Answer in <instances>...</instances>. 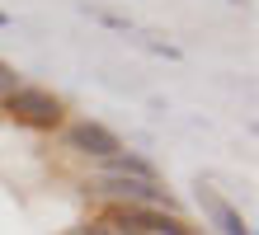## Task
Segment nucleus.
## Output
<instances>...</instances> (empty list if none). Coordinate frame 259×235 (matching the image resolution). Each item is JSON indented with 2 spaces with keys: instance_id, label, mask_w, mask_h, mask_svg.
Here are the masks:
<instances>
[{
  "instance_id": "1",
  "label": "nucleus",
  "mask_w": 259,
  "mask_h": 235,
  "mask_svg": "<svg viewBox=\"0 0 259 235\" xmlns=\"http://www.w3.org/2000/svg\"><path fill=\"white\" fill-rule=\"evenodd\" d=\"M0 108H5L14 122L33 127V132H52V127H62V118H66V104L57 99L52 89H38V85H19L14 94L0 99Z\"/></svg>"
},
{
  "instance_id": "2",
  "label": "nucleus",
  "mask_w": 259,
  "mask_h": 235,
  "mask_svg": "<svg viewBox=\"0 0 259 235\" xmlns=\"http://www.w3.org/2000/svg\"><path fill=\"white\" fill-rule=\"evenodd\" d=\"M95 188H99L104 198L123 202V207H165V212H175V198L165 193L160 183H142V179H123V174H104Z\"/></svg>"
},
{
  "instance_id": "3",
  "label": "nucleus",
  "mask_w": 259,
  "mask_h": 235,
  "mask_svg": "<svg viewBox=\"0 0 259 235\" xmlns=\"http://www.w3.org/2000/svg\"><path fill=\"white\" fill-rule=\"evenodd\" d=\"M66 146H71L75 155H90V160H109L113 151H123V141H118L113 127L80 118V122H71V127H66Z\"/></svg>"
},
{
  "instance_id": "4",
  "label": "nucleus",
  "mask_w": 259,
  "mask_h": 235,
  "mask_svg": "<svg viewBox=\"0 0 259 235\" xmlns=\"http://www.w3.org/2000/svg\"><path fill=\"white\" fill-rule=\"evenodd\" d=\"M104 174H123V179H142V183H156V165L137 151H113L109 160H99Z\"/></svg>"
},
{
  "instance_id": "5",
  "label": "nucleus",
  "mask_w": 259,
  "mask_h": 235,
  "mask_svg": "<svg viewBox=\"0 0 259 235\" xmlns=\"http://www.w3.org/2000/svg\"><path fill=\"white\" fill-rule=\"evenodd\" d=\"M198 198H203V202H207V212L217 216V226H222V235H250V226H245V216H240V212L231 207V202H222L217 193H212V188H203V193H198Z\"/></svg>"
},
{
  "instance_id": "6",
  "label": "nucleus",
  "mask_w": 259,
  "mask_h": 235,
  "mask_svg": "<svg viewBox=\"0 0 259 235\" xmlns=\"http://www.w3.org/2000/svg\"><path fill=\"white\" fill-rule=\"evenodd\" d=\"M19 89V75H14V66H5V61H0V99H5V94H14Z\"/></svg>"
},
{
  "instance_id": "7",
  "label": "nucleus",
  "mask_w": 259,
  "mask_h": 235,
  "mask_svg": "<svg viewBox=\"0 0 259 235\" xmlns=\"http://www.w3.org/2000/svg\"><path fill=\"white\" fill-rule=\"evenodd\" d=\"M75 235H113V230H109V226H104V221H85V226H80V230H75Z\"/></svg>"
},
{
  "instance_id": "8",
  "label": "nucleus",
  "mask_w": 259,
  "mask_h": 235,
  "mask_svg": "<svg viewBox=\"0 0 259 235\" xmlns=\"http://www.w3.org/2000/svg\"><path fill=\"white\" fill-rule=\"evenodd\" d=\"M0 28H10V14H5V10H0Z\"/></svg>"
}]
</instances>
